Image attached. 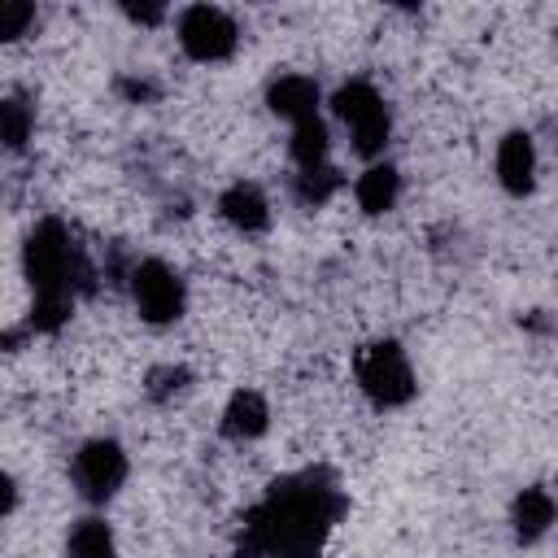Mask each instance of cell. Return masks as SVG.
<instances>
[{
  "instance_id": "obj_1",
  "label": "cell",
  "mask_w": 558,
  "mask_h": 558,
  "mask_svg": "<svg viewBox=\"0 0 558 558\" xmlns=\"http://www.w3.org/2000/svg\"><path fill=\"white\" fill-rule=\"evenodd\" d=\"M340 514V497L331 488H314L305 484H283L270 493V501L257 510L253 519V545L288 558V554H314L318 536L331 527V519Z\"/></svg>"
},
{
  "instance_id": "obj_2",
  "label": "cell",
  "mask_w": 558,
  "mask_h": 558,
  "mask_svg": "<svg viewBox=\"0 0 558 558\" xmlns=\"http://www.w3.org/2000/svg\"><path fill=\"white\" fill-rule=\"evenodd\" d=\"M331 113L349 126L353 153L366 157V161H379V153L388 144V131H392V118H388V105H384L379 87L366 83V78L340 83L336 96H331Z\"/></svg>"
},
{
  "instance_id": "obj_3",
  "label": "cell",
  "mask_w": 558,
  "mask_h": 558,
  "mask_svg": "<svg viewBox=\"0 0 558 558\" xmlns=\"http://www.w3.org/2000/svg\"><path fill=\"white\" fill-rule=\"evenodd\" d=\"M26 279L39 292H74V279H78V253L70 244V231L57 222V218H44L31 235H26Z\"/></svg>"
},
{
  "instance_id": "obj_4",
  "label": "cell",
  "mask_w": 558,
  "mask_h": 558,
  "mask_svg": "<svg viewBox=\"0 0 558 558\" xmlns=\"http://www.w3.org/2000/svg\"><path fill=\"white\" fill-rule=\"evenodd\" d=\"M357 388L379 405V410H392V405H405L414 397V366L405 357V349L397 340H375L357 353Z\"/></svg>"
},
{
  "instance_id": "obj_5",
  "label": "cell",
  "mask_w": 558,
  "mask_h": 558,
  "mask_svg": "<svg viewBox=\"0 0 558 558\" xmlns=\"http://www.w3.org/2000/svg\"><path fill=\"white\" fill-rule=\"evenodd\" d=\"M174 35H179V48L201 61V65H214V61H227L240 44V26L227 9L218 4H187L179 17H174Z\"/></svg>"
},
{
  "instance_id": "obj_6",
  "label": "cell",
  "mask_w": 558,
  "mask_h": 558,
  "mask_svg": "<svg viewBox=\"0 0 558 558\" xmlns=\"http://www.w3.org/2000/svg\"><path fill=\"white\" fill-rule=\"evenodd\" d=\"M131 301H135V310H140L144 323L166 327V323H174L183 314L187 288H183V279H179L174 266H166L161 257H144L131 270Z\"/></svg>"
},
{
  "instance_id": "obj_7",
  "label": "cell",
  "mask_w": 558,
  "mask_h": 558,
  "mask_svg": "<svg viewBox=\"0 0 558 558\" xmlns=\"http://www.w3.org/2000/svg\"><path fill=\"white\" fill-rule=\"evenodd\" d=\"M126 471H131V462H126L122 445H118V440H105V436L78 445L74 466H70L74 488H78L87 501H109V497L126 484Z\"/></svg>"
},
{
  "instance_id": "obj_8",
  "label": "cell",
  "mask_w": 558,
  "mask_h": 558,
  "mask_svg": "<svg viewBox=\"0 0 558 558\" xmlns=\"http://www.w3.org/2000/svg\"><path fill=\"white\" fill-rule=\"evenodd\" d=\"M497 183L510 196H527L536 187V140L527 131H510L497 144Z\"/></svg>"
},
{
  "instance_id": "obj_9",
  "label": "cell",
  "mask_w": 558,
  "mask_h": 558,
  "mask_svg": "<svg viewBox=\"0 0 558 558\" xmlns=\"http://www.w3.org/2000/svg\"><path fill=\"white\" fill-rule=\"evenodd\" d=\"M218 214H222L227 227H235V231H244V235H257V231L270 227V201H266V192H262L257 183H248V179H235V183L218 196Z\"/></svg>"
},
{
  "instance_id": "obj_10",
  "label": "cell",
  "mask_w": 558,
  "mask_h": 558,
  "mask_svg": "<svg viewBox=\"0 0 558 558\" xmlns=\"http://www.w3.org/2000/svg\"><path fill=\"white\" fill-rule=\"evenodd\" d=\"M318 100H323V96H318V83H314L310 74H279V78L266 87L270 113H279V118L292 122V126L318 118Z\"/></svg>"
},
{
  "instance_id": "obj_11",
  "label": "cell",
  "mask_w": 558,
  "mask_h": 558,
  "mask_svg": "<svg viewBox=\"0 0 558 558\" xmlns=\"http://www.w3.org/2000/svg\"><path fill=\"white\" fill-rule=\"evenodd\" d=\"M270 427V405L257 388H235L222 410V436L227 440H257Z\"/></svg>"
},
{
  "instance_id": "obj_12",
  "label": "cell",
  "mask_w": 558,
  "mask_h": 558,
  "mask_svg": "<svg viewBox=\"0 0 558 558\" xmlns=\"http://www.w3.org/2000/svg\"><path fill=\"white\" fill-rule=\"evenodd\" d=\"M353 196H357V209L362 214H388L401 196V174L388 166V161H371L357 183H353Z\"/></svg>"
},
{
  "instance_id": "obj_13",
  "label": "cell",
  "mask_w": 558,
  "mask_h": 558,
  "mask_svg": "<svg viewBox=\"0 0 558 558\" xmlns=\"http://www.w3.org/2000/svg\"><path fill=\"white\" fill-rule=\"evenodd\" d=\"M510 519H514V536H519L523 545H532V541H541V536L554 527V519H558V501H554L545 488H523V493L514 497Z\"/></svg>"
},
{
  "instance_id": "obj_14",
  "label": "cell",
  "mask_w": 558,
  "mask_h": 558,
  "mask_svg": "<svg viewBox=\"0 0 558 558\" xmlns=\"http://www.w3.org/2000/svg\"><path fill=\"white\" fill-rule=\"evenodd\" d=\"M296 170H314V166H327V153H331V131L323 118H310L301 126H292V144H288Z\"/></svg>"
},
{
  "instance_id": "obj_15",
  "label": "cell",
  "mask_w": 558,
  "mask_h": 558,
  "mask_svg": "<svg viewBox=\"0 0 558 558\" xmlns=\"http://www.w3.org/2000/svg\"><path fill=\"white\" fill-rule=\"evenodd\" d=\"M65 554L70 558H113V527L105 519H78L65 536Z\"/></svg>"
},
{
  "instance_id": "obj_16",
  "label": "cell",
  "mask_w": 558,
  "mask_h": 558,
  "mask_svg": "<svg viewBox=\"0 0 558 558\" xmlns=\"http://www.w3.org/2000/svg\"><path fill=\"white\" fill-rule=\"evenodd\" d=\"M340 170L327 161V166H314V170H301L296 174V201L301 205H327L336 192H340Z\"/></svg>"
},
{
  "instance_id": "obj_17",
  "label": "cell",
  "mask_w": 558,
  "mask_h": 558,
  "mask_svg": "<svg viewBox=\"0 0 558 558\" xmlns=\"http://www.w3.org/2000/svg\"><path fill=\"white\" fill-rule=\"evenodd\" d=\"M74 310V292H39L31 305V327L35 331H57Z\"/></svg>"
},
{
  "instance_id": "obj_18",
  "label": "cell",
  "mask_w": 558,
  "mask_h": 558,
  "mask_svg": "<svg viewBox=\"0 0 558 558\" xmlns=\"http://www.w3.org/2000/svg\"><path fill=\"white\" fill-rule=\"evenodd\" d=\"M31 131H35V113H31L17 96H9V100L0 105V135H4V144L17 153V148L31 140Z\"/></svg>"
},
{
  "instance_id": "obj_19",
  "label": "cell",
  "mask_w": 558,
  "mask_h": 558,
  "mask_svg": "<svg viewBox=\"0 0 558 558\" xmlns=\"http://www.w3.org/2000/svg\"><path fill=\"white\" fill-rule=\"evenodd\" d=\"M183 384H187V371H183V366H157V371L148 375V397H153V401H166V397L183 392Z\"/></svg>"
},
{
  "instance_id": "obj_20",
  "label": "cell",
  "mask_w": 558,
  "mask_h": 558,
  "mask_svg": "<svg viewBox=\"0 0 558 558\" xmlns=\"http://www.w3.org/2000/svg\"><path fill=\"white\" fill-rule=\"evenodd\" d=\"M35 22V9L31 4H22V0H9L4 9H0V35L4 39H17V35H26V26Z\"/></svg>"
},
{
  "instance_id": "obj_21",
  "label": "cell",
  "mask_w": 558,
  "mask_h": 558,
  "mask_svg": "<svg viewBox=\"0 0 558 558\" xmlns=\"http://www.w3.org/2000/svg\"><path fill=\"white\" fill-rule=\"evenodd\" d=\"M122 13H126L131 22H140V26H157V22L166 17L161 4H122Z\"/></svg>"
}]
</instances>
